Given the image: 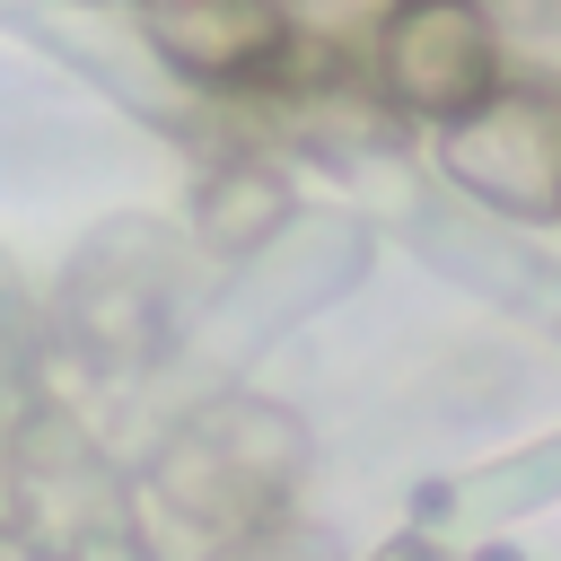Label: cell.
Instances as JSON below:
<instances>
[{
    "mask_svg": "<svg viewBox=\"0 0 561 561\" xmlns=\"http://www.w3.org/2000/svg\"><path fill=\"white\" fill-rule=\"evenodd\" d=\"M298 482H307V421L272 394H210L149 456V500L210 552L289 517Z\"/></svg>",
    "mask_w": 561,
    "mask_h": 561,
    "instance_id": "obj_1",
    "label": "cell"
},
{
    "mask_svg": "<svg viewBox=\"0 0 561 561\" xmlns=\"http://www.w3.org/2000/svg\"><path fill=\"white\" fill-rule=\"evenodd\" d=\"M359 53H368V88L386 96V114L421 123V131L456 123L465 105H482L508 79L500 26L482 0H394V9H377Z\"/></svg>",
    "mask_w": 561,
    "mask_h": 561,
    "instance_id": "obj_2",
    "label": "cell"
},
{
    "mask_svg": "<svg viewBox=\"0 0 561 561\" xmlns=\"http://www.w3.org/2000/svg\"><path fill=\"white\" fill-rule=\"evenodd\" d=\"M438 175L482 202L491 219L552 228L561 219V88L552 79H500L482 105L438 123Z\"/></svg>",
    "mask_w": 561,
    "mask_h": 561,
    "instance_id": "obj_3",
    "label": "cell"
},
{
    "mask_svg": "<svg viewBox=\"0 0 561 561\" xmlns=\"http://www.w3.org/2000/svg\"><path fill=\"white\" fill-rule=\"evenodd\" d=\"M131 18L149 53L184 88H210V96H254L298 35L289 0H131Z\"/></svg>",
    "mask_w": 561,
    "mask_h": 561,
    "instance_id": "obj_4",
    "label": "cell"
},
{
    "mask_svg": "<svg viewBox=\"0 0 561 561\" xmlns=\"http://www.w3.org/2000/svg\"><path fill=\"white\" fill-rule=\"evenodd\" d=\"M289 219H298V193H289V175H280L263 149H228V158H210V167L193 175V202H184L193 245L219 254V263H254Z\"/></svg>",
    "mask_w": 561,
    "mask_h": 561,
    "instance_id": "obj_5",
    "label": "cell"
},
{
    "mask_svg": "<svg viewBox=\"0 0 561 561\" xmlns=\"http://www.w3.org/2000/svg\"><path fill=\"white\" fill-rule=\"evenodd\" d=\"M0 561H44V552H35V535H26V526H9V517H0Z\"/></svg>",
    "mask_w": 561,
    "mask_h": 561,
    "instance_id": "obj_6",
    "label": "cell"
},
{
    "mask_svg": "<svg viewBox=\"0 0 561 561\" xmlns=\"http://www.w3.org/2000/svg\"><path fill=\"white\" fill-rule=\"evenodd\" d=\"M0 491H9V456H0Z\"/></svg>",
    "mask_w": 561,
    "mask_h": 561,
    "instance_id": "obj_7",
    "label": "cell"
},
{
    "mask_svg": "<svg viewBox=\"0 0 561 561\" xmlns=\"http://www.w3.org/2000/svg\"><path fill=\"white\" fill-rule=\"evenodd\" d=\"M377 9H394V0H377Z\"/></svg>",
    "mask_w": 561,
    "mask_h": 561,
    "instance_id": "obj_8",
    "label": "cell"
}]
</instances>
